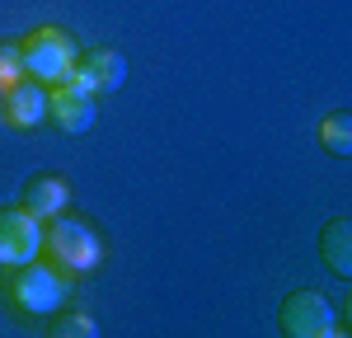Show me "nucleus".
<instances>
[{"mask_svg": "<svg viewBox=\"0 0 352 338\" xmlns=\"http://www.w3.org/2000/svg\"><path fill=\"white\" fill-rule=\"evenodd\" d=\"M66 296H71V282H66V273H56V268L38 263V258H28V263H19V268H10L5 301L19 310V315H33V319L56 315V310L66 306Z\"/></svg>", "mask_w": 352, "mask_h": 338, "instance_id": "obj_1", "label": "nucleus"}, {"mask_svg": "<svg viewBox=\"0 0 352 338\" xmlns=\"http://www.w3.org/2000/svg\"><path fill=\"white\" fill-rule=\"evenodd\" d=\"M43 249L52 254V263L61 273H89V268H99V258H104V245H99V235L80 225L76 216H47L43 221Z\"/></svg>", "mask_w": 352, "mask_h": 338, "instance_id": "obj_2", "label": "nucleus"}, {"mask_svg": "<svg viewBox=\"0 0 352 338\" xmlns=\"http://www.w3.org/2000/svg\"><path fill=\"white\" fill-rule=\"evenodd\" d=\"M19 61H24V76H33V80H43V84H61L71 76L76 43L61 28H33L19 43Z\"/></svg>", "mask_w": 352, "mask_h": 338, "instance_id": "obj_3", "label": "nucleus"}, {"mask_svg": "<svg viewBox=\"0 0 352 338\" xmlns=\"http://www.w3.org/2000/svg\"><path fill=\"white\" fill-rule=\"evenodd\" d=\"M277 324L292 338H338L343 334L329 296H320V291H292L282 301V310H277Z\"/></svg>", "mask_w": 352, "mask_h": 338, "instance_id": "obj_4", "label": "nucleus"}, {"mask_svg": "<svg viewBox=\"0 0 352 338\" xmlns=\"http://www.w3.org/2000/svg\"><path fill=\"white\" fill-rule=\"evenodd\" d=\"M38 254H43V221L24 202L5 207L0 212V268H19L28 258H38Z\"/></svg>", "mask_w": 352, "mask_h": 338, "instance_id": "obj_5", "label": "nucleus"}, {"mask_svg": "<svg viewBox=\"0 0 352 338\" xmlns=\"http://www.w3.org/2000/svg\"><path fill=\"white\" fill-rule=\"evenodd\" d=\"M47 117L56 122V132H66V137H80L94 127V117H99V104H94V94L80 89V84L61 80L47 89Z\"/></svg>", "mask_w": 352, "mask_h": 338, "instance_id": "obj_6", "label": "nucleus"}, {"mask_svg": "<svg viewBox=\"0 0 352 338\" xmlns=\"http://www.w3.org/2000/svg\"><path fill=\"white\" fill-rule=\"evenodd\" d=\"M71 84H80V89H89L94 99H104V94H113L118 84L127 80V61L113 52V47H94V52H76V61H71V76H66Z\"/></svg>", "mask_w": 352, "mask_h": 338, "instance_id": "obj_7", "label": "nucleus"}, {"mask_svg": "<svg viewBox=\"0 0 352 338\" xmlns=\"http://www.w3.org/2000/svg\"><path fill=\"white\" fill-rule=\"evenodd\" d=\"M0 117L10 122V127H38L43 117H47V84L33 80V76H19L14 84H5L0 89Z\"/></svg>", "mask_w": 352, "mask_h": 338, "instance_id": "obj_8", "label": "nucleus"}, {"mask_svg": "<svg viewBox=\"0 0 352 338\" xmlns=\"http://www.w3.org/2000/svg\"><path fill=\"white\" fill-rule=\"evenodd\" d=\"M66 202H71V188H66L56 174H38V179L24 188V207L38 216V221H47V216H56V212H66Z\"/></svg>", "mask_w": 352, "mask_h": 338, "instance_id": "obj_9", "label": "nucleus"}, {"mask_svg": "<svg viewBox=\"0 0 352 338\" xmlns=\"http://www.w3.org/2000/svg\"><path fill=\"white\" fill-rule=\"evenodd\" d=\"M320 254H324V263L338 278H352V221L333 216L324 225V235H320Z\"/></svg>", "mask_w": 352, "mask_h": 338, "instance_id": "obj_10", "label": "nucleus"}, {"mask_svg": "<svg viewBox=\"0 0 352 338\" xmlns=\"http://www.w3.org/2000/svg\"><path fill=\"white\" fill-rule=\"evenodd\" d=\"M320 146L329 155H352V113H329L320 122Z\"/></svg>", "mask_w": 352, "mask_h": 338, "instance_id": "obj_11", "label": "nucleus"}, {"mask_svg": "<svg viewBox=\"0 0 352 338\" xmlns=\"http://www.w3.org/2000/svg\"><path fill=\"white\" fill-rule=\"evenodd\" d=\"M52 334L56 338H94V334H99V324H94L89 315H61V319L52 324Z\"/></svg>", "mask_w": 352, "mask_h": 338, "instance_id": "obj_12", "label": "nucleus"}, {"mask_svg": "<svg viewBox=\"0 0 352 338\" xmlns=\"http://www.w3.org/2000/svg\"><path fill=\"white\" fill-rule=\"evenodd\" d=\"M24 76V61H19V43H0V89L14 84Z\"/></svg>", "mask_w": 352, "mask_h": 338, "instance_id": "obj_13", "label": "nucleus"}]
</instances>
